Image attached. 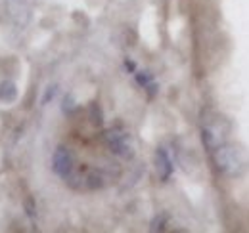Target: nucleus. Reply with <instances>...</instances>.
I'll return each instance as SVG.
<instances>
[{
  "instance_id": "nucleus-1",
  "label": "nucleus",
  "mask_w": 249,
  "mask_h": 233,
  "mask_svg": "<svg viewBox=\"0 0 249 233\" xmlns=\"http://www.w3.org/2000/svg\"><path fill=\"white\" fill-rule=\"evenodd\" d=\"M213 163L218 168V172L230 178H238L248 170L249 159L242 147L220 144L213 149Z\"/></svg>"
},
{
  "instance_id": "nucleus-2",
  "label": "nucleus",
  "mask_w": 249,
  "mask_h": 233,
  "mask_svg": "<svg viewBox=\"0 0 249 233\" xmlns=\"http://www.w3.org/2000/svg\"><path fill=\"white\" fill-rule=\"evenodd\" d=\"M201 138H203V144H205L207 149H215L220 144H224V138H226V122H224V118H209L203 124Z\"/></svg>"
},
{
  "instance_id": "nucleus-3",
  "label": "nucleus",
  "mask_w": 249,
  "mask_h": 233,
  "mask_svg": "<svg viewBox=\"0 0 249 233\" xmlns=\"http://www.w3.org/2000/svg\"><path fill=\"white\" fill-rule=\"evenodd\" d=\"M52 170L62 178H67L73 170V157L69 153L67 147L60 146L54 151V157H52Z\"/></svg>"
},
{
  "instance_id": "nucleus-4",
  "label": "nucleus",
  "mask_w": 249,
  "mask_h": 233,
  "mask_svg": "<svg viewBox=\"0 0 249 233\" xmlns=\"http://www.w3.org/2000/svg\"><path fill=\"white\" fill-rule=\"evenodd\" d=\"M106 140H107V144H109L111 151H113L115 155H119V157H123V159H130V157L134 155L132 147L128 144V138H126V134H123V132L111 130V132H107Z\"/></svg>"
},
{
  "instance_id": "nucleus-5",
  "label": "nucleus",
  "mask_w": 249,
  "mask_h": 233,
  "mask_svg": "<svg viewBox=\"0 0 249 233\" xmlns=\"http://www.w3.org/2000/svg\"><path fill=\"white\" fill-rule=\"evenodd\" d=\"M156 168H157V174H159V178H161L163 182L169 180L171 174H173V163H171V159H169V155H167L165 149H157Z\"/></svg>"
},
{
  "instance_id": "nucleus-6",
  "label": "nucleus",
  "mask_w": 249,
  "mask_h": 233,
  "mask_svg": "<svg viewBox=\"0 0 249 233\" xmlns=\"http://www.w3.org/2000/svg\"><path fill=\"white\" fill-rule=\"evenodd\" d=\"M16 98H18V88H16V84L12 81H4L0 84V101L12 103V101H16Z\"/></svg>"
},
{
  "instance_id": "nucleus-7",
  "label": "nucleus",
  "mask_w": 249,
  "mask_h": 233,
  "mask_svg": "<svg viewBox=\"0 0 249 233\" xmlns=\"http://www.w3.org/2000/svg\"><path fill=\"white\" fill-rule=\"evenodd\" d=\"M90 122H92L94 126H102V122H104L102 109L98 107V103H92V105H90Z\"/></svg>"
},
{
  "instance_id": "nucleus-8",
  "label": "nucleus",
  "mask_w": 249,
  "mask_h": 233,
  "mask_svg": "<svg viewBox=\"0 0 249 233\" xmlns=\"http://www.w3.org/2000/svg\"><path fill=\"white\" fill-rule=\"evenodd\" d=\"M62 109H63V113H65V115H71V113L77 109V103H75V100H73V96H71V94H67V96L63 98Z\"/></svg>"
},
{
  "instance_id": "nucleus-9",
  "label": "nucleus",
  "mask_w": 249,
  "mask_h": 233,
  "mask_svg": "<svg viewBox=\"0 0 249 233\" xmlns=\"http://www.w3.org/2000/svg\"><path fill=\"white\" fill-rule=\"evenodd\" d=\"M136 83L140 84V86H148L150 83H154V75L152 73H148V71H142V73H136Z\"/></svg>"
},
{
  "instance_id": "nucleus-10",
  "label": "nucleus",
  "mask_w": 249,
  "mask_h": 233,
  "mask_svg": "<svg viewBox=\"0 0 249 233\" xmlns=\"http://www.w3.org/2000/svg\"><path fill=\"white\" fill-rule=\"evenodd\" d=\"M87 185H89L90 189L102 187V185H104V182H102V174H98V172H92V174L87 178Z\"/></svg>"
},
{
  "instance_id": "nucleus-11",
  "label": "nucleus",
  "mask_w": 249,
  "mask_h": 233,
  "mask_svg": "<svg viewBox=\"0 0 249 233\" xmlns=\"http://www.w3.org/2000/svg\"><path fill=\"white\" fill-rule=\"evenodd\" d=\"M165 224H167V216H165V214L157 216L156 220L152 222V232H161V230H165Z\"/></svg>"
},
{
  "instance_id": "nucleus-12",
  "label": "nucleus",
  "mask_w": 249,
  "mask_h": 233,
  "mask_svg": "<svg viewBox=\"0 0 249 233\" xmlns=\"http://www.w3.org/2000/svg\"><path fill=\"white\" fill-rule=\"evenodd\" d=\"M25 208H27V216L33 220V218H35V201H33L31 197L25 201Z\"/></svg>"
},
{
  "instance_id": "nucleus-13",
  "label": "nucleus",
  "mask_w": 249,
  "mask_h": 233,
  "mask_svg": "<svg viewBox=\"0 0 249 233\" xmlns=\"http://www.w3.org/2000/svg\"><path fill=\"white\" fill-rule=\"evenodd\" d=\"M56 92H58V86H50L46 90V96H44V100H42V103H48L54 96H56Z\"/></svg>"
},
{
  "instance_id": "nucleus-14",
  "label": "nucleus",
  "mask_w": 249,
  "mask_h": 233,
  "mask_svg": "<svg viewBox=\"0 0 249 233\" xmlns=\"http://www.w3.org/2000/svg\"><path fill=\"white\" fill-rule=\"evenodd\" d=\"M146 90H148V96H150V98H154V96L157 94V84L156 83H150V84L146 86Z\"/></svg>"
},
{
  "instance_id": "nucleus-15",
  "label": "nucleus",
  "mask_w": 249,
  "mask_h": 233,
  "mask_svg": "<svg viewBox=\"0 0 249 233\" xmlns=\"http://www.w3.org/2000/svg\"><path fill=\"white\" fill-rule=\"evenodd\" d=\"M124 67H126V71H130V73H132V71L136 69V65H134V61H130V59H126V61H124Z\"/></svg>"
}]
</instances>
